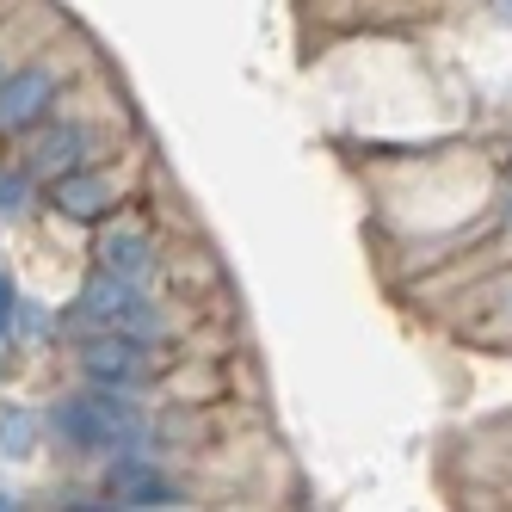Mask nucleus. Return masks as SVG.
Wrapping results in <instances>:
<instances>
[{"label": "nucleus", "instance_id": "obj_1", "mask_svg": "<svg viewBox=\"0 0 512 512\" xmlns=\"http://www.w3.org/2000/svg\"><path fill=\"white\" fill-rule=\"evenodd\" d=\"M50 426L75 451H118V445H130V438H136L130 401H118V395H68V401H56Z\"/></svg>", "mask_w": 512, "mask_h": 512}, {"label": "nucleus", "instance_id": "obj_2", "mask_svg": "<svg viewBox=\"0 0 512 512\" xmlns=\"http://www.w3.org/2000/svg\"><path fill=\"white\" fill-rule=\"evenodd\" d=\"M56 105V75L50 68H19V75H0V130H38Z\"/></svg>", "mask_w": 512, "mask_h": 512}, {"label": "nucleus", "instance_id": "obj_3", "mask_svg": "<svg viewBox=\"0 0 512 512\" xmlns=\"http://www.w3.org/2000/svg\"><path fill=\"white\" fill-rule=\"evenodd\" d=\"M81 364H87V377L105 383V389H142L149 383V352H142V340H130V334L93 340L81 352Z\"/></svg>", "mask_w": 512, "mask_h": 512}, {"label": "nucleus", "instance_id": "obj_4", "mask_svg": "<svg viewBox=\"0 0 512 512\" xmlns=\"http://www.w3.org/2000/svg\"><path fill=\"white\" fill-rule=\"evenodd\" d=\"M87 161V130L81 124H50V130H38V142H31V155H25V167H31V179H62V173H75Z\"/></svg>", "mask_w": 512, "mask_h": 512}, {"label": "nucleus", "instance_id": "obj_5", "mask_svg": "<svg viewBox=\"0 0 512 512\" xmlns=\"http://www.w3.org/2000/svg\"><path fill=\"white\" fill-rule=\"evenodd\" d=\"M112 494H118L124 506H179V488L167 482V475H155L142 457H124V463L112 469Z\"/></svg>", "mask_w": 512, "mask_h": 512}, {"label": "nucleus", "instance_id": "obj_6", "mask_svg": "<svg viewBox=\"0 0 512 512\" xmlns=\"http://www.w3.org/2000/svg\"><path fill=\"white\" fill-rule=\"evenodd\" d=\"M50 198H56L62 216H75V223H99V216L112 210V186H105V179H93V173H81V167L62 173Z\"/></svg>", "mask_w": 512, "mask_h": 512}, {"label": "nucleus", "instance_id": "obj_7", "mask_svg": "<svg viewBox=\"0 0 512 512\" xmlns=\"http://www.w3.org/2000/svg\"><path fill=\"white\" fill-rule=\"evenodd\" d=\"M99 266L118 272V278H130V284H142V272L155 266L149 235H136V229H105V235H99Z\"/></svg>", "mask_w": 512, "mask_h": 512}, {"label": "nucleus", "instance_id": "obj_8", "mask_svg": "<svg viewBox=\"0 0 512 512\" xmlns=\"http://www.w3.org/2000/svg\"><path fill=\"white\" fill-rule=\"evenodd\" d=\"M31 204V167H0V216H19Z\"/></svg>", "mask_w": 512, "mask_h": 512}, {"label": "nucleus", "instance_id": "obj_9", "mask_svg": "<svg viewBox=\"0 0 512 512\" xmlns=\"http://www.w3.org/2000/svg\"><path fill=\"white\" fill-rule=\"evenodd\" d=\"M31 438H38V420H31V414H0V451H7V457H25Z\"/></svg>", "mask_w": 512, "mask_h": 512}, {"label": "nucleus", "instance_id": "obj_10", "mask_svg": "<svg viewBox=\"0 0 512 512\" xmlns=\"http://www.w3.org/2000/svg\"><path fill=\"white\" fill-rule=\"evenodd\" d=\"M13 309H19V297H13V278L0 272V334H7V327H13Z\"/></svg>", "mask_w": 512, "mask_h": 512}, {"label": "nucleus", "instance_id": "obj_11", "mask_svg": "<svg viewBox=\"0 0 512 512\" xmlns=\"http://www.w3.org/2000/svg\"><path fill=\"white\" fill-rule=\"evenodd\" d=\"M506 216H512V204H506Z\"/></svg>", "mask_w": 512, "mask_h": 512}]
</instances>
